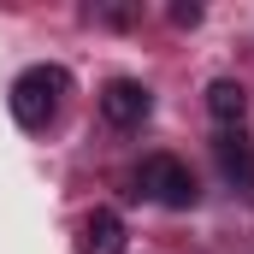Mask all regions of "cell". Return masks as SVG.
I'll use <instances>...</instances> for the list:
<instances>
[{"mask_svg":"<svg viewBox=\"0 0 254 254\" xmlns=\"http://www.w3.org/2000/svg\"><path fill=\"white\" fill-rule=\"evenodd\" d=\"M136 195H148V201H160L172 213H190L195 201H201V184H195V172L178 154H148L142 172H136Z\"/></svg>","mask_w":254,"mask_h":254,"instance_id":"obj_1","label":"cell"},{"mask_svg":"<svg viewBox=\"0 0 254 254\" xmlns=\"http://www.w3.org/2000/svg\"><path fill=\"white\" fill-rule=\"evenodd\" d=\"M65 89H71V77H65L60 65H30L12 83V119L24 130H48V119H54V107H60Z\"/></svg>","mask_w":254,"mask_h":254,"instance_id":"obj_2","label":"cell"},{"mask_svg":"<svg viewBox=\"0 0 254 254\" xmlns=\"http://www.w3.org/2000/svg\"><path fill=\"white\" fill-rule=\"evenodd\" d=\"M148 113H154V95H148L136 77H113V83L101 89V119L113 130H136Z\"/></svg>","mask_w":254,"mask_h":254,"instance_id":"obj_3","label":"cell"},{"mask_svg":"<svg viewBox=\"0 0 254 254\" xmlns=\"http://www.w3.org/2000/svg\"><path fill=\"white\" fill-rule=\"evenodd\" d=\"M213 160H219V172H225V184H231V190L254 195V142L243 136V130H219Z\"/></svg>","mask_w":254,"mask_h":254,"instance_id":"obj_4","label":"cell"},{"mask_svg":"<svg viewBox=\"0 0 254 254\" xmlns=\"http://www.w3.org/2000/svg\"><path fill=\"white\" fill-rule=\"evenodd\" d=\"M207 113H213V125L243 130V113H249V89H243L237 77H213V83H207Z\"/></svg>","mask_w":254,"mask_h":254,"instance_id":"obj_5","label":"cell"},{"mask_svg":"<svg viewBox=\"0 0 254 254\" xmlns=\"http://www.w3.org/2000/svg\"><path fill=\"white\" fill-rule=\"evenodd\" d=\"M83 254H125V219L113 207H95L83 219Z\"/></svg>","mask_w":254,"mask_h":254,"instance_id":"obj_6","label":"cell"},{"mask_svg":"<svg viewBox=\"0 0 254 254\" xmlns=\"http://www.w3.org/2000/svg\"><path fill=\"white\" fill-rule=\"evenodd\" d=\"M172 24H178V30H195V24H201V6H195V0H178V6H172Z\"/></svg>","mask_w":254,"mask_h":254,"instance_id":"obj_7","label":"cell"},{"mask_svg":"<svg viewBox=\"0 0 254 254\" xmlns=\"http://www.w3.org/2000/svg\"><path fill=\"white\" fill-rule=\"evenodd\" d=\"M101 18H107V24H130L136 12H130V6H101Z\"/></svg>","mask_w":254,"mask_h":254,"instance_id":"obj_8","label":"cell"}]
</instances>
